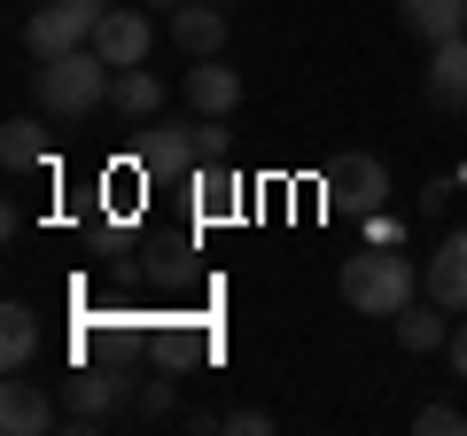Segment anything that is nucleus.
<instances>
[{
  "mask_svg": "<svg viewBox=\"0 0 467 436\" xmlns=\"http://www.w3.org/2000/svg\"><path fill=\"white\" fill-rule=\"evenodd\" d=\"M335 288H343V304H350L358 319H398V312H405V304H413L429 281H420L413 257H398V242H374V250L343 257Z\"/></svg>",
  "mask_w": 467,
  "mask_h": 436,
  "instance_id": "f257e3e1",
  "label": "nucleus"
},
{
  "mask_svg": "<svg viewBox=\"0 0 467 436\" xmlns=\"http://www.w3.org/2000/svg\"><path fill=\"white\" fill-rule=\"evenodd\" d=\"M444 358H451V374H460V382H467V319H460V327H451V343H444Z\"/></svg>",
  "mask_w": 467,
  "mask_h": 436,
  "instance_id": "aec40b11",
  "label": "nucleus"
},
{
  "mask_svg": "<svg viewBox=\"0 0 467 436\" xmlns=\"http://www.w3.org/2000/svg\"><path fill=\"white\" fill-rule=\"evenodd\" d=\"M117 398H125V382H117L109 367H78V374L63 382V413H70V429H94V420L109 413Z\"/></svg>",
  "mask_w": 467,
  "mask_h": 436,
  "instance_id": "9d476101",
  "label": "nucleus"
},
{
  "mask_svg": "<svg viewBox=\"0 0 467 436\" xmlns=\"http://www.w3.org/2000/svg\"><path fill=\"white\" fill-rule=\"evenodd\" d=\"M101 16H109V0H39L32 16H24V47L47 63V55H70V47H94Z\"/></svg>",
  "mask_w": 467,
  "mask_h": 436,
  "instance_id": "7ed1b4c3",
  "label": "nucleus"
},
{
  "mask_svg": "<svg viewBox=\"0 0 467 436\" xmlns=\"http://www.w3.org/2000/svg\"><path fill=\"white\" fill-rule=\"evenodd\" d=\"M413 429L420 436H467V413H460V405H420Z\"/></svg>",
  "mask_w": 467,
  "mask_h": 436,
  "instance_id": "a211bd4d",
  "label": "nucleus"
},
{
  "mask_svg": "<svg viewBox=\"0 0 467 436\" xmlns=\"http://www.w3.org/2000/svg\"><path fill=\"white\" fill-rule=\"evenodd\" d=\"M32 351H39V312H32V304H8V312H0V367L24 374Z\"/></svg>",
  "mask_w": 467,
  "mask_h": 436,
  "instance_id": "2eb2a0df",
  "label": "nucleus"
},
{
  "mask_svg": "<svg viewBox=\"0 0 467 436\" xmlns=\"http://www.w3.org/2000/svg\"><path fill=\"white\" fill-rule=\"evenodd\" d=\"M389 336H398V343H405V351H413V358L444 351V343H451V327H444V304H436V296L420 304V296H413V304H405L398 319H389Z\"/></svg>",
  "mask_w": 467,
  "mask_h": 436,
  "instance_id": "4468645a",
  "label": "nucleus"
},
{
  "mask_svg": "<svg viewBox=\"0 0 467 436\" xmlns=\"http://www.w3.org/2000/svg\"><path fill=\"white\" fill-rule=\"evenodd\" d=\"M327 195H335V211L374 218V211L389 202V171H382V156H343V164H335V180H327Z\"/></svg>",
  "mask_w": 467,
  "mask_h": 436,
  "instance_id": "39448f33",
  "label": "nucleus"
},
{
  "mask_svg": "<svg viewBox=\"0 0 467 436\" xmlns=\"http://www.w3.org/2000/svg\"><path fill=\"white\" fill-rule=\"evenodd\" d=\"M70 413H55V398L39 382H24V374H8V389H0V429L8 436H47V429H63Z\"/></svg>",
  "mask_w": 467,
  "mask_h": 436,
  "instance_id": "0eeeda50",
  "label": "nucleus"
},
{
  "mask_svg": "<svg viewBox=\"0 0 467 436\" xmlns=\"http://www.w3.org/2000/svg\"><path fill=\"white\" fill-rule=\"evenodd\" d=\"M460 180H467V171H460Z\"/></svg>",
  "mask_w": 467,
  "mask_h": 436,
  "instance_id": "5701e85b",
  "label": "nucleus"
},
{
  "mask_svg": "<svg viewBox=\"0 0 467 436\" xmlns=\"http://www.w3.org/2000/svg\"><path fill=\"white\" fill-rule=\"evenodd\" d=\"M140 171H149V180H187V171H202L195 118H180V125H156V133L140 140Z\"/></svg>",
  "mask_w": 467,
  "mask_h": 436,
  "instance_id": "20e7f679",
  "label": "nucleus"
},
{
  "mask_svg": "<svg viewBox=\"0 0 467 436\" xmlns=\"http://www.w3.org/2000/svg\"><path fill=\"white\" fill-rule=\"evenodd\" d=\"M420 281H429V296L444 304V312H467V234L436 242V257L420 265Z\"/></svg>",
  "mask_w": 467,
  "mask_h": 436,
  "instance_id": "9b49d317",
  "label": "nucleus"
},
{
  "mask_svg": "<svg viewBox=\"0 0 467 436\" xmlns=\"http://www.w3.org/2000/svg\"><path fill=\"white\" fill-rule=\"evenodd\" d=\"M109 78L117 70L101 63V47H70V55H47L32 70V94L47 118H94L101 101H109Z\"/></svg>",
  "mask_w": 467,
  "mask_h": 436,
  "instance_id": "f03ea898",
  "label": "nucleus"
},
{
  "mask_svg": "<svg viewBox=\"0 0 467 436\" xmlns=\"http://www.w3.org/2000/svg\"><path fill=\"white\" fill-rule=\"evenodd\" d=\"M420 86H429L436 109H467V32L429 47V78H420Z\"/></svg>",
  "mask_w": 467,
  "mask_h": 436,
  "instance_id": "f8f14e48",
  "label": "nucleus"
},
{
  "mask_svg": "<svg viewBox=\"0 0 467 436\" xmlns=\"http://www.w3.org/2000/svg\"><path fill=\"white\" fill-rule=\"evenodd\" d=\"M218 8H234V0H218Z\"/></svg>",
  "mask_w": 467,
  "mask_h": 436,
  "instance_id": "4be33fe9",
  "label": "nucleus"
},
{
  "mask_svg": "<svg viewBox=\"0 0 467 436\" xmlns=\"http://www.w3.org/2000/svg\"><path fill=\"white\" fill-rule=\"evenodd\" d=\"M187 109H195V118H234V109H242V70L218 63V55H202V63L187 70Z\"/></svg>",
  "mask_w": 467,
  "mask_h": 436,
  "instance_id": "6e6552de",
  "label": "nucleus"
},
{
  "mask_svg": "<svg viewBox=\"0 0 467 436\" xmlns=\"http://www.w3.org/2000/svg\"><path fill=\"white\" fill-rule=\"evenodd\" d=\"M109 109H125V118H156V109H164V78H156V70H117L109 78Z\"/></svg>",
  "mask_w": 467,
  "mask_h": 436,
  "instance_id": "dca6fc26",
  "label": "nucleus"
},
{
  "mask_svg": "<svg viewBox=\"0 0 467 436\" xmlns=\"http://www.w3.org/2000/svg\"><path fill=\"white\" fill-rule=\"evenodd\" d=\"M0 156H8V171H32L39 156H47V133H39V118H8V125H0Z\"/></svg>",
  "mask_w": 467,
  "mask_h": 436,
  "instance_id": "f3484780",
  "label": "nucleus"
},
{
  "mask_svg": "<svg viewBox=\"0 0 467 436\" xmlns=\"http://www.w3.org/2000/svg\"><path fill=\"white\" fill-rule=\"evenodd\" d=\"M171 47L180 55H218L226 47V8H218V0H180V8H171Z\"/></svg>",
  "mask_w": 467,
  "mask_h": 436,
  "instance_id": "1a4fd4ad",
  "label": "nucleus"
},
{
  "mask_svg": "<svg viewBox=\"0 0 467 436\" xmlns=\"http://www.w3.org/2000/svg\"><path fill=\"white\" fill-rule=\"evenodd\" d=\"M398 24L420 39V47H436V39L467 32V0H398Z\"/></svg>",
  "mask_w": 467,
  "mask_h": 436,
  "instance_id": "ddd939ff",
  "label": "nucleus"
},
{
  "mask_svg": "<svg viewBox=\"0 0 467 436\" xmlns=\"http://www.w3.org/2000/svg\"><path fill=\"white\" fill-rule=\"evenodd\" d=\"M149 8H164V16H171V8H180V0H149Z\"/></svg>",
  "mask_w": 467,
  "mask_h": 436,
  "instance_id": "412c9836",
  "label": "nucleus"
},
{
  "mask_svg": "<svg viewBox=\"0 0 467 436\" xmlns=\"http://www.w3.org/2000/svg\"><path fill=\"white\" fill-rule=\"evenodd\" d=\"M94 47H101V63H109V70H133V63H149L156 24L140 16V8H109V16H101V32H94Z\"/></svg>",
  "mask_w": 467,
  "mask_h": 436,
  "instance_id": "423d86ee",
  "label": "nucleus"
},
{
  "mask_svg": "<svg viewBox=\"0 0 467 436\" xmlns=\"http://www.w3.org/2000/svg\"><path fill=\"white\" fill-rule=\"evenodd\" d=\"M226 429H234V436H265V429H273V413H257V405H234Z\"/></svg>",
  "mask_w": 467,
  "mask_h": 436,
  "instance_id": "6ab92c4d",
  "label": "nucleus"
}]
</instances>
